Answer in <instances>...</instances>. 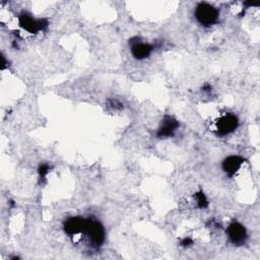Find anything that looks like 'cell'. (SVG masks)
Here are the masks:
<instances>
[{"instance_id":"1","label":"cell","mask_w":260,"mask_h":260,"mask_svg":"<svg viewBox=\"0 0 260 260\" xmlns=\"http://www.w3.org/2000/svg\"><path fill=\"white\" fill-rule=\"evenodd\" d=\"M195 16L199 23L205 26L214 24L218 19V11L212 5L207 3H200L195 10Z\"/></svg>"},{"instance_id":"2","label":"cell","mask_w":260,"mask_h":260,"mask_svg":"<svg viewBox=\"0 0 260 260\" xmlns=\"http://www.w3.org/2000/svg\"><path fill=\"white\" fill-rule=\"evenodd\" d=\"M85 234L87 235L88 240L90 241L92 246L100 247L103 245L105 241L106 233L103 224L100 221L88 218L86 229H85Z\"/></svg>"},{"instance_id":"3","label":"cell","mask_w":260,"mask_h":260,"mask_svg":"<svg viewBox=\"0 0 260 260\" xmlns=\"http://www.w3.org/2000/svg\"><path fill=\"white\" fill-rule=\"evenodd\" d=\"M239 125L238 118L233 114H225L216 122V130L219 135H226L236 130Z\"/></svg>"},{"instance_id":"4","label":"cell","mask_w":260,"mask_h":260,"mask_svg":"<svg viewBox=\"0 0 260 260\" xmlns=\"http://www.w3.org/2000/svg\"><path fill=\"white\" fill-rule=\"evenodd\" d=\"M86 224H87V219L80 216H74V217L68 218L64 222L63 228H64V232L68 236H75L81 233H85Z\"/></svg>"},{"instance_id":"5","label":"cell","mask_w":260,"mask_h":260,"mask_svg":"<svg viewBox=\"0 0 260 260\" xmlns=\"http://www.w3.org/2000/svg\"><path fill=\"white\" fill-rule=\"evenodd\" d=\"M228 236H229L231 242L237 246L243 245L247 240V233H246L245 228L237 221H233L229 225Z\"/></svg>"},{"instance_id":"6","label":"cell","mask_w":260,"mask_h":260,"mask_svg":"<svg viewBox=\"0 0 260 260\" xmlns=\"http://www.w3.org/2000/svg\"><path fill=\"white\" fill-rule=\"evenodd\" d=\"M19 24L28 32L36 34L47 26V21L44 19L37 20L27 14H22L19 16Z\"/></svg>"},{"instance_id":"7","label":"cell","mask_w":260,"mask_h":260,"mask_svg":"<svg viewBox=\"0 0 260 260\" xmlns=\"http://www.w3.org/2000/svg\"><path fill=\"white\" fill-rule=\"evenodd\" d=\"M244 159L241 156L238 155H231L228 156L223 161H222V170L224 173L232 177L236 174V172L241 168Z\"/></svg>"},{"instance_id":"8","label":"cell","mask_w":260,"mask_h":260,"mask_svg":"<svg viewBox=\"0 0 260 260\" xmlns=\"http://www.w3.org/2000/svg\"><path fill=\"white\" fill-rule=\"evenodd\" d=\"M179 123L172 117L166 116L160 128L157 131V136L158 137H169L174 134L176 129L178 128Z\"/></svg>"},{"instance_id":"9","label":"cell","mask_w":260,"mask_h":260,"mask_svg":"<svg viewBox=\"0 0 260 260\" xmlns=\"http://www.w3.org/2000/svg\"><path fill=\"white\" fill-rule=\"evenodd\" d=\"M152 46L149 44H145V43H136L132 46L131 52L132 55L134 56L135 59L141 60V59H145L147 58L151 51H152Z\"/></svg>"},{"instance_id":"10","label":"cell","mask_w":260,"mask_h":260,"mask_svg":"<svg viewBox=\"0 0 260 260\" xmlns=\"http://www.w3.org/2000/svg\"><path fill=\"white\" fill-rule=\"evenodd\" d=\"M196 198H197V203H198V206L200 208H204L207 206V200H206V197L204 196V194L202 192H199L196 194Z\"/></svg>"},{"instance_id":"11","label":"cell","mask_w":260,"mask_h":260,"mask_svg":"<svg viewBox=\"0 0 260 260\" xmlns=\"http://www.w3.org/2000/svg\"><path fill=\"white\" fill-rule=\"evenodd\" d=\"M48 172H49V167H48V165H42V166H40V168H39V174H40V177H41L42 179H45V177H46V175L48 174Z\"/></svg>"}]
</instances>
